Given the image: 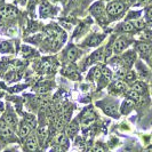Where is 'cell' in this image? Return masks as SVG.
<instances>
[{"label":"cell","instance_id":"1","mask_svg":"<svg viewBox=\"0 0 152 152\" xmlns=\"http://www.w3.org/2000/svg\"><path fill=\"white\" fill-rule=\"evenodd\" d=\"M124 4L120 1H113V2H110L107 6V12L109 15L111 16H117L119 14H121L124 12Z\"/></svg>","mask_w":152,"mask_h":152},{"label":"cell","instance_id":"2","mask_svg":"<svg viewBox=\"0 0 152 152\" xmlns=\"http://www.w3.org/2000/svg\"><path fill=\"white\" fill-rule=\"evenodd\" d=\"M17 15V9L14 6H5L0 8V16L4 18H14Z\"/></svg>","mask_w":152,"mask_h":152},{"label":"cell","instance_id":"3","mask_svg":"<svg viewBox=\"0 0 152 152\" xmlns=\"http://www.w3.org/2000/svg\"><path fill=\"white\" fill-rule=\"evenodd\" d=\"M128 46V40L125 38V37H121L119 38L113 45V50L115 54H120L121 52L125 50V48Z\"/></svg>","mask_w":152,"mask_h":152},{"label":"cell","instance_id":"4","mask_svg":"<svg viewBox=\"0 0 152 152\" xmlns=\"http://www.w3.org/2000/svg\"><path fill=\"white\" fill-rule=\"evenodd\" d=\"M0 132H1L2 138L8 140V138H12V137L14 136L13 130L10 129V127L5 122V120H1V124H0Z\"/></svg>","mask_w":152,"mask_h":152},{"label":"cell","instance_id":"5","mask_svg":"<svg viewBox=\"0 0 152 152\" xmlns=\"http://www.w3.org/2000/svg\"><path fill=\"white\" fill-rule=\"evenodd\" d=\"M127 86L125 83L122 81H114L113 84L110 86V91L113 93V94H121L124 91H126Z\"/></svg>","mask_w":152,"mask_h":152},{"label":"cell","instance_id":"6","mask_svg":"<svg viewBox=\"0 0 152 152\" xmlns=\"http://www.w3.org/2000/svg\"><path fill=\"white\" fill-rule=\"evenodd\" d=\"M94 120H95V114L93 113L91 111H87L81 117V125L84 127H88L94 122Z\"/></svg>","mask_w":152,"mask_h":152},{"label":"cell","instance_id":"7","mask_svg":"<svg viewBox=\"0 0 152 152\" xmlns=\"http://www.w3.org/2000/svg\"><path fill=\"white\" fill-rule=\"evenodd\" d=\"M25 146L29 151H36L38 150V140L36 136H30L28 140H26V143H25Z\"/></svg>","mask_w":152,"mask_h":152},{"label":"cell","instance_id":"8","mask_svg":"<svg viewBox=\"0 0 152 152\" xmlns=\"http://www.w3.org/2000/svg\"><path fill=\"white\" fill-rule=\"evenodd\" d=\"M103 38H104V36H102V34H95V36H91V38L87 39L86 45L91 46V47L97 46V45H99V42L103 40Z\"/></svg>","mask_w":152,"mask_h":152},{"label":"cell","instance_id":"9","mask_svg":"<svg viewBox=\"0 0 152 152\" xmlns=\"http://www.w3.org/2000/svg\"><path fill=\"white\" fill-rule=\"evenodd\" d=\"M122 61L125 63V66L126 68H130L133 65V63L135 62V54L133 53V52H128L127 54H125Z\"/></svg>","mask_w":152,"mask_h":152},{"label":"cell","instance_id":"10","mask_svg":"<svg viewBox=\"0 0 152 152\" xmlns=\"http://www.w3.org/2000/svg\"><path fill=\"white\" fill-rule=\"evenodd\" d=\"M50 12H52V7H50V5L46 1V0H42L41 1V4H40V14L41 16H48L50 14Z\"/></svg>","mask_w":152,"mask_h":152},{"label":"cell","instance_id":"11","mask_svg":"<svg viewBox=\"0 0 152 152\" xmlns=\"http://www.w3.org/2000/svg\"><path fill=\"white\" fill-rule=\"evenodd\" d=\"M4 120H5V122L7 124L9 127H15L16 125H17V120H16V117L14 115V113L13 112H8V113H6V115H5V118H4Z\"/></svg>","mask_w":152,"mask_h":152},{"label":"cell","instance_id":"12","mask_svg":"<svg viewBox=\"0 0 152 152\" xmlns=\"http://www.w3.org/2000/svg\"><path fill=\"white\" fill-rule=\"evenodd\" d=\"M31 128H32V127H31L28 122L23 121L22 125H21V127H20V136L22 137V138H25V137L30 134Z\"/></svg>","mask_w":152,"mask_h":152},{"label":"cell","instance_id":"13","mask_svg":"<svg viewBox=\"0 0 152 152\" xmlns=\"http://www.w3.org/2000/svg\"><path fill=\"white\" fill-rule=\"evenodd\" d=\"M136 48H137V50L142 54L143 56H145V55H149V54L151 53V46L148 45V44H143V42L137 44Z\"/></svg>","mask_w":152,"mask_h":152},{"label":"cell","instance_id":"14","mask_svg":"<svg viewBox=\"0 0 152 152\" xmlns=\"http://www.w3.org/2000/svg\"><path fill=\"white\" fill-rule=\"evenodd\" d=\"M134 107V102L130 101V99H126L124 103H122V107H121V112L124 114H127L130 112V110L133 109Z\"/></svg>","mask_w":152,"mask_h":152},{"label":"cell","instance_id":"15","mask_svg":"<svg viewBox=\"0 0 152 152\" xmlns=\"http://www.w3.org/2000/svg\"><path fill=\"white\" fill-rule=\"evenodd\" d=\"M104 111H105V113L109 114V115H111V117H118L119 113H118V109L115 105L113 104H109L107 107H104Z\"/></svg>","mask_w":152,"mask_h":152},{"label":"cell","instance_id":"16","mask_svg":"<svg viewBox=\"0 0 152 152\" xmlns=\"http://www.w3.org/2000/svg\"><path fill=\"white\" fill-rule=\"evenodd\" d=\"M79 130V127H78V124L76 121H72L68 127V135L70 137H73L78 133Z\"/></svg>","mask_w":152,"mask_h":152},{"label":"cell","instance_id":"17","mask_svg":"<svg viewBox=\"0 0 152 152\" xmlns=\"http://www.w3.org/2000/svg\"><path fill=\"white\" fill-rule=\"evenodd\" d=\"M48 137V130L46 127H40L38 128V138L40 140L41 143H45L46 140Z\"/></svg>","mask_w":152,"mask_h":152},{"label":"cell","instance_id":"18","mask_svg":"<svg viewBox=\"0 0 152 152\" xmlns=\"http://www.w3.org/2000/svg\"><path fill=\"white\" fill-rule=\"evenodd\" d=\"M133 91H135L136 93H138L141 95V94H144L145 93L146 87H145V85L142 81H137V83H135V84L133 85Z\"/></svg>","mask_w":152,"mask_h":152},{"label":"cell","instance_id":"19","mask_svg":"<svg viewBox=\"0 0 152 152\" xmlns=\"http://www.w3.org/2000/svg\"><path fill=\"white\" fill-rule=\"evenodd\" d=\"M91 13L95 16H99H99L103 14V6H102V4H101V2L95 4V5L91 7Z\"/></svg>","mask_w":152,"mask_h":152},{"label":"cell","instance_id":"20","mask_svg":"<svg viewBox=\"0 0 152 152\" xmlns=\"http://www.w3.org/2000/svg\"><path fill=\"white\" fill-rule=\"evenodd\" d=\"M101 77H102L105 81H109V80H111V78H112V72L107 68L104 66V68L101 69Z\"/></svg>","mask_w":152,"mask_h":152},{"label":"cell","instance_id":"21","mask_svg":"<svg viewBox=\"0 0 152 152\" xmlns=\"http://www.w3.org/2000/svg\"><path fill=\"white\" fill-rule=\"evenodd\" d=\"M127 97H128V99H130V101H133V102H138L140 99H141V96H140V94L138 93H136L135 91H127Z\"/></svg>","mask_w":152,"mask_h":152},{"label":"cell","instance_id":"22","mask_svg":"<svg viewBox=\"0 0 152 152\" xmlns=\"http://www.w3.org/2000/svg\"><path fill=\"white\" fill-rule=\"evenodd\" d=\"M78 57V50L75 47H71L68 50V60L70 62H73Z\"/></svg>","mask_w":152,"mask_h":152},{"label":"cell","instance_id":"23","mask_svg":"<svg viewBox=\"0 0 152 152\" xmlns=\"http://www.w3.org/2000/svg\"><path fill=\"white\" fill-rule=\"evenodd\" d=\"M57 144L61 145V146H68V137L65 134H60L57 136Z\"/></svg>","mask_w":152,"mask_h":152},{"label":"cell","instance_id":"24","mask_svg":"<svg viewBox=\"0 0 152 152\" xmlns=\"http://www.w3.org/2000/svg\"><path fill=\"white\" fill-rule=\"evenodd\" d=\"M25 121L28 122L31 127H36L37 126V120L32 114H25Z\"/></svg>","mask_w":152,"mask_h":152},{"label":"cell","instance_id":"25","mask_svg":"<svg viewBox=\"0 0 152 152\" xmlns=\"http://www.w3.org/2000/svg\"><path fill=\"white\" fill-rule=\"evenodd\" d=\"M10 50H12V45H10L9 42L4 41V42L0 44V52H2V53H7V52H10Z\"/></svg>","mask_w":152,"mask_h":152},{"label":"cell","instance_id":"26","mask_svg":"<svg viewBox=\"0 0 152 152\" xmlns=\"http://www.w3.org/2000/svg\"><path fill=\"white\" fill-rule=\"evenodd\" d=\"M101 58H102V50H99V52L94 53V55L88 60V63H89V62H91H91H99Z\"/></svg>","mask_w":152,"mask_h":152},{"label":"cell","instance_id":"27","mask_svg":"<svg viewBox=\"0 0 152 152\" xmlns=\"http://www.w3.org/2000/svg\"><path fill=\"white\" fill-rule=\"evenodd\" d=\"M124 31H127V32H132V31H134L135 29V26H134V24L130 22H126L122 24V28H121Z\"/></svg>","mask_w":152,"mask_h":152},{"label":"cell","instance_id":"28","mask_svg":"<svg viewBox=\"0 0 152 152\" xmlns=\"http://www.w3.org/2000/svg\"><path fill=\"white\" fill-rule=\"evenodd\" d=\"M135 73L133 72V71H129V72H127L126 75H125V80L127 81V83H133V81H135Z\"/></svg>","mask_w":152,"mask_h":152},{"label":"cell","instance_id":"29","mask_svg":"<svg viewBox=\"0 0 152 152\" xmlns=\"http://www.w3.org/2000/svg\"><path fill=\"white\" fill-rule=\"evenodd\" d=\"M34 89H37L38 93H46V91H48V89H49V86L45 84H41L39 85V86H37V88H34Z\"/></svg>","mask_w":152,"mask_h":152},{"label":"cell","instance_id":"30","mask_svg":"<svg viewBox=\"0 0 152 152\" xmlns=\"http://www.w3.org/2000/svg\"><path fill=\"white\" fill-rule=\"evenodd\" d=\"M91 152H105V149L102 145H96V146L93 148Z\"/></svg>","mask_w":152,"mask_h":152},{"label":"cell","instance_id":"31","mask_svg":"<svg viewBox=\"0 0 152 152\" xmlns=\"http://www.w3.org/2000/svg\"><path fill=\"white\" fill-rule=\"evenodd\" d=\"M50 152H64V151H63L61 145H56V146H53V148H52Z\"/></svg>","mask_w":152,"mask_h":152},{"label":"cell","instance_id":"32","mask_svg":"<svg viewBox=\"0 0 152 152\" xmlns=\"http://www.w3.org/2000/svg\"><path fill=\"white\" fill-rule=\"evenodd\" d=\"M134 26L136 29H142V28H144V23L142 21H137V22H134Z\"/></svg>","mask_w":152,"mask_h":152},{"label":"cell","instance_id":"33","mask_svg":"<svg viewBox=\"0 0 152 152\" xmlns=\"http://www.w3.org/2000/svg\"><path fill=\"white\" fill-rule=\"evenodd\" d=\"M146 18H148L149 22H152V7L149 8V10L146 13Z\"/></svg>","mask_w":152,"mask_h":152},{"label":"cell","instance_id":"34","mask_svg":"<svg viewBox=\"0 0 152 152\" xmlns=\"http://www.w3.org/2000/svg\"><path fill=\"white\" fill-rule=\"evenodd\" d=\"M2 110H4V104H2L1 102H0V112H1Z\"/></svg>","mask_w":152,"mask_h":152},{"label":"cell","instance_id":"35","mask_svg":"<svg viewBox=\"0 0 152 152\" xmlns=\"http://www.w3.org/2000/svg\"><path fill=\"white\" fill-rule=\"evenodd\" d=\"M143 152H152V149H151V148H149V149H145Z\"/></svg>","mask_w":152,"mask_h":152},{"label":"cell","instance_id":"36","mask_svg":"<svg viewBox=\"0 0 152 152\" xmlns=\"http://www.w3.org/2000/svg\"><path fill=\"white\" fill-rule=\"evenodd\" d=\"M20 2H21L22 5H25V4H26V0H20Z\"/></svg>","mask_w":152,"mask_h":152},{"label":"cell","instance_id":"37","mask_svg":"<svg viewBox=\"0 0 152 152\" xmlns=\"http://www.w3.org/2000/svg\"><path fill=\"white\" fill-rule=\"evenodd\" d=\"M149 62H150V64L152 65V54L150 55V57H149Z\"/></svg>","mask_w":152,"mask_h":152},{"label":"cell","instance_id":"38","mask_svg":"<svg viewBox=\"0 0 152 152\" xmlns=\"http://www.w3.org/2000/svg\"><path fill=\"white\" fill-rule=\"evenodd\" d=\"M146 1H152V0H146Z\"/></svg>","mask_w":152,"mask_h":152}]
</instances>
